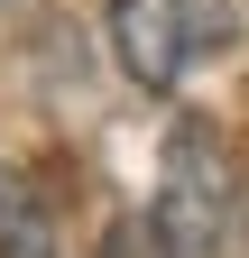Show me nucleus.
Masks as SVG:
<instances>
[{"label":"nucleus","mask_w":249,"mask_h":258,"mask_svg":"<svg viewBox=\"0 0 249 258\" xmlns=\"http://www.w3.org/2000/svg\"><path fill=\"white\" fill-rule=\"evenodd\" d=\"M0 258H55V212L19 166H0Z\"/></svg>","instance_id":"obj_3"},{"label":"nucleus","mask_w":249,"mask_h":258,"mask_svg":"<svg viewBox=\"0 0 249 258\" xmlns=\"http://www.w3.org/2000/svg\"><path fill=\"white\" fill-rule=\"evenodd\" d=\"M148 221H157L184 258L222 249L240 231V166L222 157V139H212L203 120H175L166 129V184H157V212Z\"/></svg>","instance_id":"obj_2"},{"label":"nucleus","mask_w":249,"mask_h":258,"mask_svg":"<svg viewBox=\"0 0 249 258\" xmlns=\"http://www.w3.org/2000/svg\"><path fill=\"white\" fill-rule=\"evenodd\" d=\"M231 46V0H111V55L139 92H175Z\"/></svg>","instance_id":"obj_1"},{"label":"nucleus","mask_w":249,"mask_h":258,"mask_svg":"<svg viewBox=\"0 0 249 258\" xmlns=\"http://www.w3.org/2000/svg\"><path fill=\"white\" fill-rule=\"evenodd\" d=\"M102 258H184L157 221H111V240H102Z\"/></svg>","instance_id":"obj_4"}]
</instances>
